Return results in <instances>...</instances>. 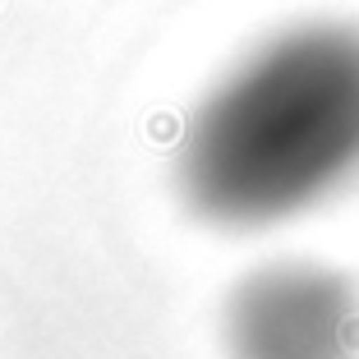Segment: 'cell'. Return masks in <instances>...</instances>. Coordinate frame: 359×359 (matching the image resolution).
<instances>
[{
  "instance_id": "obj_1",
  "label": "cell",
  "mask_w": 359,
  "mask_h": 359,
  "mask_svg": "<svg viewBox=\"0 0 359 359\" xmlns=\"http://www.w3.org/2000/svg\"><path fill=\"white\" fill-rule=\"evenodd\" d=\"M359 175V23L272 32L194 106L180 198L226 231L290 222Z\"/></svg>"
},
{
  "instance_id": "obj_2",
  "label": "cell",
  "mask_w": 359,
  "mask_h": 359,
  "mask_svg": "<svg viewBox=\"0 0 359 359\" xmlns=\"http://www.w3.org/2000/svg\"><path fill=\"white\" fill-rule=\"evenodd\" d=\"M222 341L231 359H359V290L327 263L276 258L235 281Z\"/></svg>"
}]
</instances>
